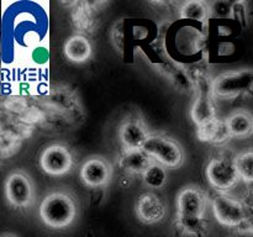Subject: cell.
<instances>
[{
  "label": "cell",
  "mask_w": 253,
  "mask_h": 237,
  "mask_svg": "<svg viewBox=\"0 0 253 237\" xmlns=\"http://www.w3.org/2000/svg\"><path fill=\"white\" fill-rule=\"evenodd\" d=\"M39 215L41 221L49 229H67L76 221L78 201L76 197L67 190H54L42 199Z\"/></svg>",
  "instance_id": "1"
},
{
  "label": "cell",
  "mask_w": 253,
  "mask_h": 237,
  "mask_svg": "<svg viewBox=\"0 0 253 237\" xmlns=\"http://www.w3.org/2000/svg\"><path fill=\"white\" fill-rule=\"evenodd\" d=\"M143 152L165 168L172 169L182 167L185 159L183 146L166 135H151L143 147Z\"/></svg>",
  "instance_id": "2"
},
{
  "label": "cell",
  "mask_w": 253,
  "mask_h": 237,
  "mask_svg": "<svg viewBox=\"0 0 253 237\" xmlns=\"http://www.w3.org/2000/svg\"><path fill=\"white\" fill-rule=\"evenodd\" d=\"M212 214L220 225L231 229H241L247 219V210L241 199L230 194H217L211 201Z\"/></svg>",
  "instance_id": "3"
},
{
  "label": "cell",
  "mask_w": 253,
  "mask_h": 237,
  "mask_svg": "<svg viewBox=\"0 0 253 237\" xmlns=\"http://www.w3.org/2000/svg\"><path fill=\"white\" fill-rule=\"evenodd\" d=\"M5 197L7 202L17 209L32 206L36 199L34 180L22 170L10 173L5 180Z\"/></svg>",
  "instance_id": "4"
},
{
  "label": "cell",
  "mask_w": 253,
  "mask_h": 237,
  "mask_svg": "<svg viewBox=\"0 0 253 237\" xmlns=\"http://www.w3.org/2000/svg\"><path fill=\"white\" fill-rule=\"evenodd\" d=\"M205 175L209 184L222 194L234 189L241 180L235 160L225 157L212 158L208 163Z\"/></svg>",
  "instance_id": "5"
},
{
  "label": "cell",
  "mask_w": 253,
  "mask_h": 237,
  "mask_svg": "<svg viewBox=\"0 0 253 237\" xmlns=\"http://www.w3.org/2000/svg\"><path fill=\"white\" fill-rule=\"evenodd\" d=\"M253 85V72L230 71L220 74L212 83V93L220 99H234Z\"/></svg>",
  "instance_id": "6"
},
{
  "label": "cell",
  "mask_w": 253,
  "mask_h": 237,
  "mask_svg": "<svg viewBox=\"0 0 253 237\" xmlns=\"http://www.w3.org/2000/svg\"><path fill=\"white\" fill-rule=\"evenodd\" d=\"M177 219H195L205 217L208 195L202 187L188 184L177 195Z\"/></svg>",
  "instance_id": "7"
},
{
  "label": "cell",
  "mask_w": 253,
  "mask_h": 237,
  "mask_svg": "<svg viewBox=\"0 0 253 237\" xmlns=\"http://www.w3.org/2000/svg\"><path fill=\"white\" fill-rule=\"evenodd\" d=\"M41 169L46 174L59 177L69 173L73 168L74 159L71 150L62 143H53L44 148L39 158Z\"/></svg>",
  "instance_id": "8"
},
{
  "label": "cell",
  "mask_w": 253,
  "mask_h": 237,
  "mask_svg": "<svg viewBox=\"0 0 253 237\" xmlns=\"http://www.w3.org/2000/svg\"><path fill=\"white\" fill-rule=\"evenodd\" d=\"M113 164L103 156H90L81 165L79 178L91 189L106 187L113 178Z\"/></svg>",
  "instance_id": "9"
},
{
  "label": "cell",
  "mask_w": 253,
  "mask_h": 237,
  "mask_svg": "<svg viewBox=\"0 0 253 237\" xmlns=\"http://www.w3.org/2000/svg\"><path fill=\"white\" fill-rule=\"evenodd\" d=\"M150 136L146 123L138 118H127L119 126V140L125 152L142 151Z\"/></svg>",
  "instance_id": "10"
},
{
  "label": "cell",
  "mask_w": 253,
  "mask_h": 237,
  "mask_svg": "<svg viewBox=\"0 0 253 237\" xmlns=\"http://www.w3.org/2000/svg\"><path fill=\"white\" fill-rule=\"evenodd\" d=\"M137 219L146 225H156L162 222L168 214L165 200L152 192L143 193L138 197L135 204Z\"/></svg>",
  "instance_id": "11"
},
{
  "label": "cell",
  "mask_w": 253,
  "mask_h": 237,
  "mask_svg": "<svg viewBox=\"0 0 253 237\" xmlns=\"http://www.w3.org/2000/svg\"><path fill=\"white\" fill-rule=\"evenodd\" d=\"M225 121L231 137L246 138L253 135V115L250 111L240 109L230 114Z\"/></svg>",
  "instance_id": "12"
},
{
  "label": "cell",
  "mask_w": 253,
  "mask_h": 237,
  "mask_svg": "<svg viewBox=\"0 0 253 237\" xmlns=\"http://www.w3.org/2000/svg\"><path fill=\"white\" fill-rule=\"evenodd\" d=\"M64 56L74 63H83L91 57V43L83 35H74L64 43Z\"/></svg>",
  "instance_id": "13"
},
{
  "label": "cell",
  "mask_w": 253,
  "mask_h": 237,
  "mask_svg": "<svg viewBox=\"0 0 253 237\" xmlns=\"http://www.w3.org/2000/svg\"><path fill=\"white\" fill-rule=\"evenodd\" d=\"M190 116L198 127H202L216 120V109L209 95L202 94L195 99L190 109Z\"/></svg>",
  "instance_id": "14"
},
{
  "label": "cell",
  "mask_w": 253,
  "mask_h": 237,
  "mask_svg": "<svg viewBox=\"0 0 253 237\" xmlns=\"http://www.w3.org/2000/svg\"><path fill=\"white\" fill-rule=\"evenodd\" d=\"M153 163V159L142 151L125 152L121 156L119 164L125 172L131 174H142Z\"/></svg>",
  "instance_id": "15"
},
{
  "label": "cell",
  "mask_w": 253,
  "mask_h": 237,
  "mask_svg": "<svg viewBox=\"0 0 253 237\" xmlns=\"http://www.w3.org/2000/svg\"><path fill=\"white\" fill-rule=\"evenodd\" d=\"M198 138L200 141L210 143H224L231 137L227 128L226 121L225 120H214L212 122L208 123V125L198 127Z\"/></svg>",
  "instance_id": "16"
},
{
  "label": "cell",
  "mask_w": 253,
  "mask_h": 237,
  "mask_svg": "<svg viewBox=\"0 0 253 237\" xmlns=\"http://www.w3.org/2000/svg\"><path fill=\"white\" fill-rule=\"evenodd\" d=\"M175 227L183 236L205 237L209 231V222L205 220V217L175 219Z\"/></svg>",
  "instance_id": "17"
},
{
  "label": "cell",
  "mask_w": 253,
  "mask_h": 237,
  "mask_svg": "<svg viewBox=\"0 0 253 237\" xmlns=\"http://www.w3.org/2000/svg\"><path fill=\"white\" fill-rule=\"evenodd\" d=\"M179 16L183 20H193V21H205L210 17V6L202 0H190L183 2L179 9Z\"/></svg>",
  "instance_id": "18"
},
{
  "label": "cell",
  "mask_w": 253,
  "mask_h": 237,
  "mask_svg": "<svg viewBox=\"0 0 253 237\" xmlns=\"http://www.w3.org/2000/svg\"><path fill=\"white\" fill-rule=\"evenodd\" d=\"M142 180L145 185L151 189H162L166 187L168 182V175L166 172V168L161 165L160 163L153 162L147 168L142 175Z\"/></svg>",
  "instance_id": "19"
},
{
  "label": "cell",
  "mask_w": 253,
  "mask_h": 237,
  "mask_svg": "<svg viewBox=\"0 0 253 237\" xmlns=\"http://www.w3.org/2000/svg\"><path fill=\"white\" fill-rule=\"evenodd\" d=\"M235 164H236L237 170L241 180L245 183H253V148L242 151L236 157L234 158Z\"/></svg>",
  "instance_id": "20"
},
{
  "label": "cell",
  "mask_w": 253,
  "mask_h": 237,
  "mask_svg": "<svg viewBox=\"0 0 253 237\" xmlns=\"http://www.w3.org/2000/svg\"><path fill=\"white\" fill-rule=\"evenodd\" d=\"M210 6V16L217 17V19H226V17H231L234 9H232V4L230 1H224V0H219V1H214L209 4Z\"/></svg>",
  "instance_id": "21"
},
{
  "label": "cell",
  "mask_w": 253,
  "mask_h": 237,
  "mask_svg": "<svg viewBox=\"0 0 253 237\" xmlns=\"http://www.w3.org/2000/svg\"><path fill=\"white\" fill-rule=\"evenodd\" d=\"M242 202L246 206L247 211H253V189H249L242 195Z\"/></svg>",
  "instance_id": "22"
},
{
  "label": "cell",
  "mask_w": 253,
  "mask_h": 237,
  "mask_svg": "<svg viewBox=\"0 0 253 237\" xmlns=\"http://www.w3.org/2000/svg\"><path fill=\"white\" fill-rule=\"evenodd\" d=\"M241 230L246 234L253 235V211H247V219Z\"/></svg>",
  "instance_id": "23"
},
{
  "label": "cell",
  "mask_w": 253,
  "mask_h": 237,
  "mask_svg": "<svg viewBox=\"0 0 253 237\" xmlns=\"http://www.w3.org/2000/svg\"><path fill=\"white\" fill-rule=\"evenodd\" d=\"M1 237H17V236L14 234H4Z\"/></svg>",
  "instance_id": "24"
}]
</instances>
